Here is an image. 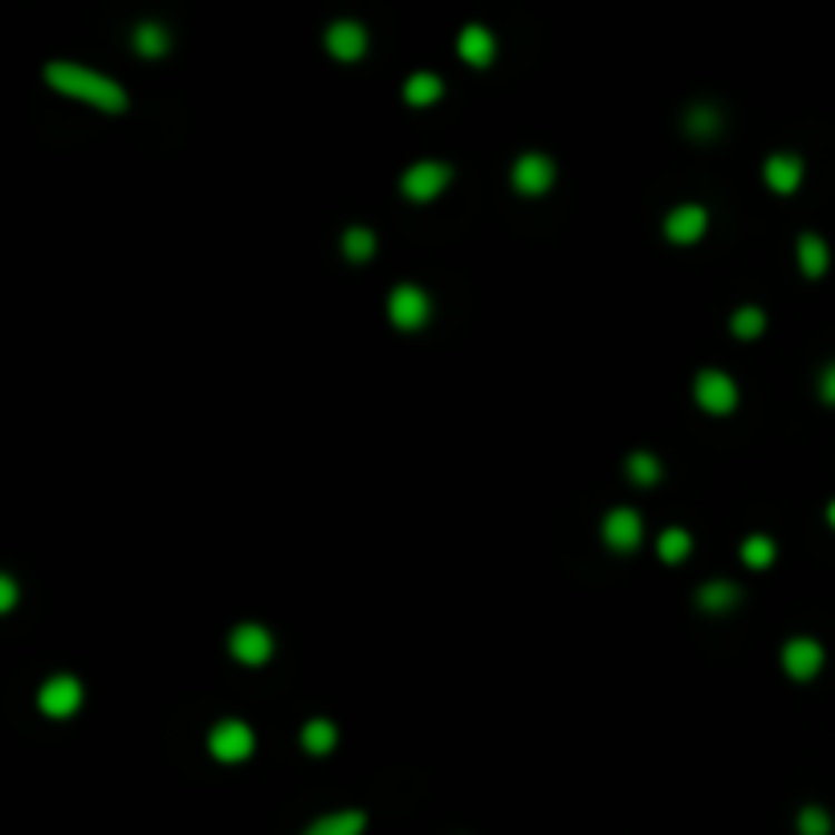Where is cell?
<instances>
[{"instance_id":"obj_3","label":"cell","mask_w":835,"mask_h":835,"mask_svg":"<svg viewBox=\"0 0 835 835\" xmlns=\"http://www.w3.org/2000/svg\"><path fill=\"white\" fill-rule=\"evenodd\" d=\"M429 314H432V302L429 294L420 286H395L392 289V298H387V318H392L400 331H420V326L429 323Z\"/></svg>"},{"instance_id":"obj_27","label":"cell","mask_w":835,"mask_h":835,"mask_svg":"<svg viewBox=\"0 0 835 835\" xmlns=\"http://www.w3.org/2000/svg\"><path fill=\"white\" fill-rule=\"evenodd\" d=\"M799 835H832V815H827L824 807H803Z\"/></svg>"},{"instance_id":"obj_22","label":"cell","mask_w":835,"mask_h":835,"mask_svg":"<svg viewBox=\"0 0 835 835\" xmlns=\"http://www.w3.org/2000/svg\"><path fill=\"white\" fill-rule=\"evenodd\" d=\"M343 253H346V257H351V262H371V257H375V233H371L367 225L346 228V237H343Z\"/></svg>"},{"instance_id":"obj_18","label":"cell","mask_w":835,"mask_h":835,"mask_svg":"<svg viewBox=\"0 0 835 835\" xmlns=\"http://www.w3.org/2000/svg\"><path fill=\"white\" fill-rule=\"evenodd\" d=\"M441 95H444V82L436 73H412L404 86V98L412 107H432V102H441Z\"/></svg>"},{"instance_id":"obj_29","label":"cell","mask_w":835,"mask_h":835,"mask_svg":"<svg viewBox=\"0 0 835 835\" xmlns=\"http://www.w3.org/2000/svg\"><path fill=\"white\" fill-rule=\"evenodd\" d=\"M819 395H824L827 404H835V363L819 375Z\"/></svg>"},{"instance_id":"obj_9","label":"cell","mask_w":835,"mask_h":835,"mask_svg":"<svg viewBox=\"0 0 835 835\" xmlns=\"http://www.w3.org/2000/svg\"><path fill=\"white\" fill-rule=\"evenodd\" d=\"M705 228H709V213H705L701 204H680V208L668 213L665 237L672 240V245H692V240L705 237Z\"/></svg>"},{"instance_id":"obj_15","label":"cell","mask_w":835,"mask_h":835,"mask_svg":"<svg viewBox=\"0 0 835 835\" xmlns=\"http://www.w3.org/2000/svg\"><path fill=\"white\" fill-rule=\"evenodd\" d=\"M738 583H729V579H714V583H705L701 591H697V603H701L709 616H726L729 608H738Z\"/></svg>"},{"instance_id":"obj_11","label":"cell","mask_w":835,"mask_h":835,"mask_svg":"<svg viewBox=\"0 0 835 835\" xmlns=\"http://www.w3.org/2000/svg\"><path fill=\"white\" fill-rule=\"evenodd\" d=\"M783 668H787L795 680H812L815 672L824 668V645H819V640H807V636L790 640V645L783 648Z\"/></svg>"},{"instance_id":"obj_17","label":"cell","mask_w":835,"mask_h":835,"mask_svg":"<svg viewBox=\"0 0 835 835\" xmlns=\"http://www.w3.org/2000/svg\"><path fill=\"white\" fill-rule=\"evenodd\" d=\"M799 265L807 277H824L827 265H832V253H827L824 237H815V233H803L799 237Z\"/></svg>"},{"instance_id":"obj_30","label":"cell","mask_w":835,"mask_h":835,"mask_svg":"<svg viewBox=\"0 0 835 835\" xmlns=\"http://www.w3.org/2000/svg\"><path fill=\"white\" fill-rule=\"evenodd\" d=\"M827 522H832V530H835V501L827 505Z\"/></svg>"},{"instance_id":"obj_8","label":"cell","mask_w":835,"mask_h":835,"mask_svg":"<svg viewBox=\"0 0 835 835\" xmlns=\"http://www.w3.org/2000/svg\"><path fill=\"white\" fill-rule=\"evenodd\" d=\"M550 184H554V159H547L542 151H525L513 164V188L522 196H542Z\"/></svg>"},{"instance_id":"obj_24","label":"cell","mask_w":835,"mask_h":835,"mask_svg":"<svg viewBox=\"0 0 835 835\" xmlns=\"http://www.w3.org/2000/svg\"><path fill=\"white\" fill-rule=\"evenodd\" d=\"M657 550H660V559H665V562H680L692 550V538L685 534V530H665V534H660V542H657Z\"/></svg>"},{"instance_id":"obj_4","label":"cell","mask_w":835,"mask_h":835,"mask_svg":"<svg viewBox=\"0 0 835 835\" xmlns=\"http://www.w3.org/2000/svg\"><path fill=\"white\" fill-rule=\"evenodd\" d=\"M692 395H697V404L709 416H726V412L738 407V387H734V380H729L726 371H701L697 383H692Z\"/></svg>"},{"instance_id":"obj_16","label":"cell","mask_w":835,"mask_h":835,"mask_svg":"<svg viewBox=\"0 0 835 835\" xmlns=\"http://www.w3.org/2000/svg\"><path fill=\"white\" fill-rule=\"evenodd\" d=\"M363 827H367L363 812H331L323 819H314L302 835H363Z\"/></svg>"},{"instance_id":"obj_19","label":"cell","mask_w":835,"mask_h":835,"mask_svg":"<svg viewBox=\"0 0 835 835\" xmlns=\"http://www.w3.org/2000/svg\"><path fill=\"white\" fill-rule=\"evenodd\" d=\"M131 41H135V49H139L144 58H164L167 46H171V37H167V29H164V24H156V21H144V24H139V29L131 33Z\"/></svg>"},{"instance_id":"obj_13","label":"cell","mask_w":835,"mask_h":835,"mask_svg":"<svg viewBox=\"0 0 835 835\" xmlns=\"http://www.w3.org/2000/svg\"><path fill=\"white\" fill-rule=\"evenodd\" d=\"M456 53L469 61V66H490L493 53H498V41L485 24H465L461 37H456Z\"/></svg>"},{"instance_id":"obj_6","label":"cell","mask_w":835,"mask_h":835,"mask_svg":"<svg viewBox=\"0 0 835 835\" xmlns=\"http://www.w3.org/2000/svg\"><path fill=\"white\" fill-rule=\"evenodd\" d=\"M37 705L46 717H73L82 705V680L78 677H49L37 692Z\"/></svg>"},{"instance_id":"obj_26","label":"cell","mask_w":835,"mask_h":835,"mask_svg":"<svg viewBox=\"0 0 835 835\" xmlns=\"http://www.w3.org/2000/svg\"><path fill=\"white\" fill-rule=\"evenodd\" d=\"M628 478H632L636 485H652V481L660 478V461L652 453H632L628 456Z\"/></svg>"},{"instance_id":"obj_12","label":"cell","mask_w":835,"mask_h":835,"mask_svg":"<svg viewBox=\"0 0 835 835\" xmlns=\"http://www.w3.org/2000/svg\"><path fill=\"white\" fill-rule=\"evenodd\" d=\"M326 49H331L338 61H358L367 53V29L358 21H334L326 29Z\"/></svg>"},{"instance_id":"obj_21","label":"cell","mask_w":835,"mask_h":835,"mask_svg":"<svg viewBox=\"0 0 835 835\" xmlns=\"http://www.w3.org/2000/svg\"><path fill=\"white\" fill-rule=\"evenodd\" d=\"M685 131H689L692 139H714V135L721 131V110L692 107L689 115H685Z\"/></svg>"},{"instance_id":"obj_2","label":"cell","mask_w":835,"mask_h":835,"mask_svg":"<svg viewBox=\"0 0 835 835\" xmlns=\"http://www.w3.org/2000/svg\"><path fill=\"white\" fill-rule=\"evenodd\" d=\"M449 179H453V167L449 164H441V159H420V164H412L404 171L400 188H404L407 200H436V196L449 188Z\"/></svg>"},{"instance_id":"obj_20","label":"cell","mask_w":835,"mask_h":835,"mask_svg":"<svg viewBox=\"0 0 835 835\" xmlns=\"http://www.w3.org/2000/svg\"><path fill=\"white\" fill-rule=\"evenodd\" d=\"M334 741H338V729H334L331 721H323V717H314V721L302 726V746L311 754H331Z\"/></svg>"},{"instance_id":"obj_25","label":"cell","mask_w":835,"mask_h":835,"mask_svg":"<svg viewBox=\"0 0 835 835\" xmlns=\"http://www.w3.org/2000/svg\"><path fill=\"white\" fill-rule=\"evenodd\" d=\"M729 326H734V334H738V338H758V334L766 331V314L758 311V306H741Z\"/></svg>"},{"instance_id":"obj_1","label":"cell","mask_w":835,"mask_h":835,"mask_svg":"<svg viewBox=\"0 0 835 835\" xmlns=\"http://www.w3.org/2000/svg\"><path fill=\"white\" fill-rule=\"evenodd\" d=\"M46 82L53 86L58 95H70V98H78V102L110 110V115L127 110V90H122L115 78H107V73H98V70H86L78 61H49Z\"/></svg>"},{"instance_id":"obj_14","label":"cell","mask_w":835,"mask_h":835,"mask_svg":"<svg viewBox=\"0 0 835 835\" xmlns=\"http://www.w3.org/2000/svg\"><path fill=\"white\" fill-rule=\"evenodd\" d=\"M766 184L778 196H790V191L803 184V159L799 156H770L766 159Z\"/></svg>"},{"instance_id":"obj_7","label":"cell","mask_w":835,"mask_h":835,"mask_svg":"<svg viewBox=\"0 0 835 835\" xmlns=\"http://www.w3.org/2000/svg\"><path fill=\"white\" fill-rule=\"evenodd\" d=\"M228 652L240 665H265V660L274 657V636L265 632L262 623H240L237 632L228 636Z\"/></svg>"},{"instance_id":"obj_23","label":"cell","mask_w":835,"mask_h":835,"mask_svg":"<svg viewBox=\"0 0 835 835\" xmlns=\"http://www.w3.org/2000/svg\"><path fill=\"white\" fill-rule=\"evenodd\" d=\"M741 559H746V567H770L775 562V542L766 534H754L741 542Z\"/></svg>"},{"instance_id":"obj_28","label":"cell","mask_w":835,"mask_h":835,"mask_svg":"<svg viewBox=\"0 0 835 835\" xmlns=\"http://www.w3.org/2000/svg\"><path fill=\"white\" fill-rule=\"evenodd\" d=\"M12 603H17V583L4 574V579H0V611H12Z\"/></svg>"},{"instance_id":"obj_10","label":"cell","mask_w":835,"mask_h":835,"mask_svg":"<svg viewBox=\"0 0 835 835\" xmlns=\"http://www.w3.org/2000/svg\"><path fill=\"white\" fill-rule=\"evenodd\" d=\"M640 538H645V522H640V513H636V510H611L608 513V522H603V542H608L611 550L628 554V550L640 547Z\"/></svg>"},{"instance_id":"obj_5","label":"cell","mask_w":835,"mask_h":835,"mask_svg":"<svg viewBox=\"0 0 835 835\" xmlns=\"http://www.w3.org/2000/svg\"><path fill=\"white\" fill-rule=\"evenodd\" d=\"M253 729L245 726V721H237V717H228V721H220V726L213 729V738H208V750H213V758H220V763H245L253 754Z\"/></svg>"}]
</instances>
